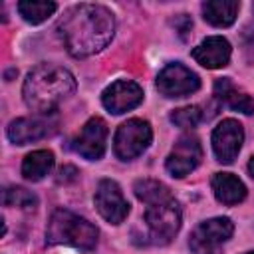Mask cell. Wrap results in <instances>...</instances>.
Here are the masks:
<instances>
[{
    "label": "cell",
    "instance_id": "cell-1",
    "mask_svg": "<svg viewBox=\"0 0 254 254\" xmlns=\"http://www.w3.org/2000/svg\"><path fill=\"white\" fill-rule=\"evenodd\" d=\"M58 34L65 50L75 58L101 52L115 34L113 12L99 4H75L58 22Z\"/></svg>",
    "mask_w": 254,
    "mask_h": 254
},
{
    "label": "cell",
    "instance_id": "cell-2",
    "mask_svg": "<svg viewBox=\"0 0 254 254\" xmlns=\"http://www.w3.org/2000/svg\"><path fill=\"white\" fill-rule=\"evenodd\" d=\"M75 91V77L62 65L40 64L24 79L22 97L36 115H50Z\"/></svg>",
    "mask_w": 254,
    "mask_h": 254
},
{
    "label": "cell",
    "instance_id": "cell-3",
    "mask_svg": "<svg viewBox=\"0 0 254 254\" xmlns=\"http://www.w3.org/2000/svg\"><path fill=\"white\" fill-rule=\"evenodd\" d=\"M97 236L99 230L89 220L65 208H56L46 228L48 244L71 246L77 250H93L97 244Z\"/></svg>",
    "mask_w": 254,
    "mask_h": 254
},
{
    "label": "cell",
    "instance_id": "cell-4",
    "mask_svg": "<svg viewBox=\"0 0 254 254\" xmlns=\"http://www.w3.org/2000/svg\"><path fill=\"white\" fill-rule=\"evenodd\" d=\"M143 220L147 226L145 244H169L181 228V206L175 198L147 204Z\"/></svg>",
    "mask_w": 254,
    "mask_h": 254
},
{
    "label": "cell",
    "instance_id": "cell-5",
    "mask_svg": "<svg viewBox=\"0 0 254 254\" xmlns=\"http://www.w3.org/2000/svg\"><path fill=\"white\" fill-rule=\"evenodd\" d=\"M153 141V131L149 121L133 117L119 125L113 137V151L121 161L137 159Z\"/></svg>",
    "mask_w": 254,
    "mask_h": 254
},
{
    "label": "cell",
    "instance_id": "cell-6",
    "mask_svg": "<svg viewBox=\"0 0 254 254\" xmlns=\"http://www.w3.org/2000/svg\"><path fill=\"white\" fill-rule=\"evenodd\" d=\"M234 232V222L226 216H214L200 222L189 238V248L192 254H220L222 244Z\"/></svg>",
    "mask_w": 254,
    "mask_h": 254
},
{
    "label": "cell",
    "instance_id": "cell-7",
    "mask_svg": "<svg viewBox=\"0 0 254 254\" xmlns=\"http://www.w3.org/2000/svg\"><path fill=\"white\" fill-rule=\"evenodd\" d=\"M198 87H200L198 75L192 69H189L187 65H183L181 62L167 64L157 75V89L161 95H165L169 99L187 97V95L198 91Z\"/></svg>",
    "mask_w": 254,
    "mask_h": 254
},
{
    "label": "cell",
    "instance_id": "cell-8",
    "mask_svg": "<svg viewBox=\"0 0 254 254\" xmlns=\"http://www.w3.org/2000/svg\"><path fill=\"white\" fill-rule=\"evenodd\" d=\"M200 159H202V145H200L198 137L183 135L175 143L173 151L169 153V157L165 161V167L173 177L183 179V177L190 175L200 165Z\"/></svg>",
    "mask_w": 254,
    "mask_h": 254
},
{
    "label": "cell",
    "instance_id": "cell-9",
    "mask_svg": "<svg viewBox=\"0 0 254 254\" xmlns=\"http://www.w3.org/2000/svg\"><path fill=\"white\" fill-rule=\"evenodd\" d=\"M93 200L97 212L111 224H121L129 214V202L123 196L121 187L111 179L99 181Z\"/></svg>",
    "mask_w": 254,
    "mask_h": 254
},
{
    "label": "cell",
    "instance_id": "cell-10",
    "mask_svg": "<svg viewBox=\"0 0 254 254\" xmlns=\"http://www.w3.org/2000/svg\"><path fill=\"white\" fill-rule=\"evenodd\" d=\"M105 143H107V123L101 117H91L73 137L71 147L83 159L99 161L105 153Z\"/></svg>",
    "mask_w": 254,
    "mask_h": 254
},
{
    "label": "cell",
    "instance_id": "cell-11",
    "mask_svg": "<svg viewBox=\"0 0 254 254\" xmlns=\"http://www.w3.org/2000/svg\"><path fill=\"white\" fill-rule=\"evenodd\" d=\"M56 125H58V119H56L54 113L18 117L8 125L6 135L16 145H28L32 141H38V139H44L46 135H50L56 129Z\"/></svg>",
    "mask_w": 254,
    "mask_h": 254
},
{
    "label": "cell",
    "instance_id": "cell-12",
    "mask_svg": "<svg viewBox=\"0 0 254 254\" xmlns=\"http://www.w3.org/2000/svg\"><path fill=\"white\" fill-rule=\"evenodd\" d=\"M244 143V129L236 119H222L212 131V151L220 163H232Z\"/></svg>",
    "mask_w": 254,
    "mask_h": 254
},
{
    "label": "cell",
    "instance_id": "cell-13",
    "mask_svg": "<svg viewBox=\"0 0 254 254\" xmlns=\"http://www.w3.org/2000/svg\"><path fill=\"white\" fill-rule=\"evenodd\" d=\"M141 101H143V89L139 83H135L131 79H117L109 87H105V91L101 93L103 107L113 115L131 111Z\"/></svg>",
    "mask_w": 254,
    "mask_h": 254
},
{
    "label": "cell",
    "instance_id": "cell-14",
    "mask_svg": "<svg viewBox=\"0 0 254 254\" xmlns=\"http://www.w3.org/2000/svg\"><path fill=\"white\" fill-rule=\"evenodd\" d=\"M230 54H232V48L228 40L222 36H210L192 50L194 62L206 69H218V67L228 65Z\"/></svg>",
    "mask_w": 254,
    "mask_h": 254
},
{
    "label": "cell",
    "instance_id": "cell-15",
    "mask_svg": "<svg viewBox=\"0 0 254 254\" xmlns=\"http://www.w3.org/2000/svg\"><path fill=\"white\" fill-rule=\"evenodd\" d=\"M214 95L216 99H220L226 107L252 115L254 113V97H250L248 93H244L242 89H238L230 77H220L214 81Z\"/></svg>",
    "mask_w": 254,
    "mask_h": 254
},
{
    "label": "cell",
    "instance_id": "cell-16",
    "mask_svg": "<svg viewBox=\"0 0 254 254\" xmlns=\"http://www.w3.org/2000/svg\"><path fill=\"white\" fill-rule=\"evenodd\" d=\"M212 192L216 196L218 202L222 204H238L246 198V187L244 183L234 177L232 173H214L212 181H210Z\"/></svg>",
    "mask_w": 254,
    "mask_h": 254
},
{
    "label": "cell",
    "instance_id": "cell-17",
    "mask_svg": "<svg viewBox=\"0 0 254 254\" xmlns=\"http://www.w3.org/2000/svg\"><path fill=\"white\" fill-rule=\"evenodd\" d=\"M240 10V2L236 0H206L202 4V16L208 24L216 28H228L234 24Z\"/></svg>",
    "mask_w": 254,
    "mask_h": 254
},
{
    "label": "cell",
    "instance_id": "cell-18",
    "mask_svg": "<svg viewBox=\"0 0 254 254\" xmlns=\"http://www.w3.org/2000/svg\"><path fill=\"white\" fill-rule=\"evenodd\" d=\"M54 163H56V159H54L52 151H48V149L32 151L22 161V175L26 181H32V183L42 181L46 175L52 173Z\"/></svg>",
    "mask_w": 254,
    "mask_h": 254
},
{
    "label": "cell",
    "instance_id": "cell-19",
    "mask_svg": "<svg viewBox=\"0 0 254 254\" xmlns=\"http://www.w3.org/2000/svg\"><path fill=\"white\" fill-rule=\"evenodd\" d=\"M133 190H135V196L145 204H155V202L173 198L171 189L159 181H153V179H139L135 183Z\"/></svg>",
    "mask_w": 254,
    "mask_h": 254
},
{
    "label": "cell",
    "instance_id": "cell-20",
    "mask_svg": "<svg viewBox=\"0 0 254 254\" xmlns=\"http://www.w3.org/2000/svg\"><path fill=\"white\" fill-rule=\"evenodd\" d=\"M56 10H58V4L48 2V0H22V2H18V14L28 24H40V22L48 20Z\"/></svg>",
    "mask_w": 254,
    "mask_h": 254
},
{
    "label": "cell",
    "instance_id": "cell-21",
    "mask_svg": "<svg viewBox=\"0 0 254 254\" xmlns=\"http://www.w3.org/2000/svg\"><path fill=\"white\" fill-rule=\"evenodd\" d=\"M2 204L4 206H16L22 210H36L38 196L24 187H6L2 190Z\"/></svg>",
    "mask_w": 254,
    "mask_h": 254
},
{
    "label": "cell",
    "instance_id": "cell-22",
    "mask_svg": "<svg viewBox=\"0 0 254 254\" xmlns=\"http://www.w3.org/2000/svg\"><path fill=\"white\" fill-rule=\"evenodd\" d=\"M202 119H204V115H202V111H200L198 105L179 107V109H175V111L171 113V121H173L177 127H181V129H192V127H196Z\"/></svg>",
    "mask_w": 254,
    "mask_h": 254
},
{
    "label": "cell",
    "instance_id": "cell-23",
    "mask_svg": "<svg viewBox=\"0 0 254 254\" xmlns=\"http://www.w3.org/2000/svg\"><path fill=\"white\" fill-rule=\"evenodd\" d=\"M77 175H79V171H77L75 167L65 165V167H62V169H60L58 183H71V181H75V179H77Z\"/></svg>",
    "mask_w": 254,
    "mask_h": 254
},
{
    "label": "cell",
    "instance_id": "cell-24",
    "mask_svg": "<svg viewBox=\"0 0 254 254\" xmlns=\"http://www.w3.org/2000/svg\"><path fill=\"white\" fill-rule=\"evenodd\" d=\"M248 173L252 175V179H254V157L250 159V163H248Z\"/></svg>",
    "mask_w": 254,
    "mask_h": 254
},
{
    "label": "cell",
    "instance_id": "cell-25",
    "mask_svg": "<svg viewBox=\"0 0 254 254\" xmlns=\"http://www.w3.org/2000/svg\"><path fill=\"white\" fill-rule=\"evenodd\" d=\"M244 254H254V250H252V252H244Z\"/></svg>",
    "mask_w": 254,
    "mask_h": 254
}]
</instances>
